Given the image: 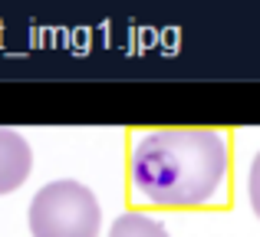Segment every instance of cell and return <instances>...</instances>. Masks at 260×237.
<instances>
[{"mask_svg":"<svg viewBox=\"0 0 260 237\" xmlns=\"http://www.w3.org/2000/svg\"><path fill=\"white\" fill-rule=\"evenodd\" d=\"M128 175L148 205H211L228 178V139L217 128H155L135 142Z\"/></svg>","mask_w":260,"mask_h":237,"instance_id":"6da1fadb","label":"cell"},{"mask_svg":"<svg viewBox=\"0 0 260 237\" xmlns=\"http://www.w3.org/2000/svg\"><path fill=\"white\" fill-rule=\"evenodd\" d=\"M102 211L83 181H50L30 201L33 237H99Z\"/></svg>","mask_w":260,"mask_h":237,"instance_id":"7a4b0ae2","label":"cell"},{"mask_svg":"<svg viewBox=\"0 0 260 237\" xmlns=\"http://www.w3.org/2000/svg\"><path fill=\"white\" fill-rule=\"evenodd\" d=\"M30 168H33V152L26 139L13 128H0V194L23 185Z\"/></svg>","mask_w":260,"mask_h":237,"instance_id":"3957f363","label":"cell"},{"mask_svg":"<svg viewBox=\"0 0 260 237\" xmlns=\"http://www.w3.org/2000/svg\"><path fill=\"white\" fill-rule=\"evenodd\" d=\"M109 237H172V234H168L165 224H161L158 218H152V214H145V211H125V214L115 218Z\"/></svg>","mask_w":260,"mask_h":237,"instance_id":"277c9868","label":"cell"},{"mask_svg":"<svg viewBox=\"0 0 260 237\" xmlns=\"http://www.w3.org/2000/svg\"><path fill=\"white\" fill-rule=\"evenodd\" d=\"M247 194H250V208H254V214L260 218V152L254 155V161H250V178H247Z\"/></svg>","mask_w":260,"mask_h":237,"instance_id":"5b68a950","label":"cell"}]
</instances>
